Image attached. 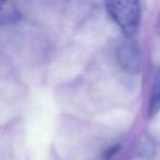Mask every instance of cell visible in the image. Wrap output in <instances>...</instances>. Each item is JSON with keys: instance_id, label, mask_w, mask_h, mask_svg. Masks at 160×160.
I'll return each instance as SVG.
<instances>
[{"instance_id": "1", "label": "cell", "mask_w": 160, "mask_h": 160, "mask_svg": "<svg viewBox=\"0 0 160 160\" xmlns=\"http://www.w3.org/2000/svg\"><path fill=\"white\" fill-rule=\"evenodd\" d=\"M105 8L126 38H131L136 32L141 18V8L139 1H106Z\"/></svg>"}, {"instance_id": "2", "label": "cell", "mask_w": 160, "mask_h": 160, "mask_svg": "<svg viewBox=\"0 0 160 160\" xmlns=\"http://www.w3.org/2000/svg\"><path fill=\"white\" fill-rule=\"evenodd\" d=\"M118 60L125 71L130 74L139 72L141 65L140 48L132 38H126L121 41L118 48Z\"/></svg>"}, {"instance_id": "3", "label": "cell", "mask_w": 160, "mask_h": 160, "mask_svg": "<svg viewBox=\"0 0 160 160\" xmlns=\"http://www.w3.org/2000/svg\"><path fill=\"white\" fill-rule=\"evenodd\" d=\"M160 111V66L154 72V80L149 101V116H154Z\"/></svg>"}, {"instance_id": "4", "label": "cell", "mask_w": 160, "mask_h": 160, "mask_svg": "<svg viewBox=\"0 0 160 160\" xmlns=\"http://www.w3.org/2000/svg\"><path fill=\"white\" fill-rule=\"evenodd\" d=\"M19 19V12L14 2L0 1V24L12 22Z\"/></svg>"}]
</instances>
